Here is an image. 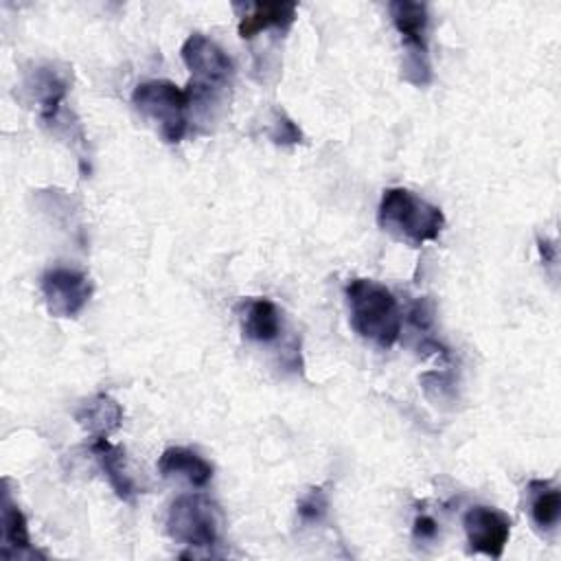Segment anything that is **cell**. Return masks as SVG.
I'll list each match as a JSON object with an SVG mask.
<instances>
[{
  "mask_svg": "<svg viewBox=\"0 0 561 561\" xmlns=\"http://www.w3.org/2000/svg\"><path fill=\"white\" fill-rule=\"evenodd\" d=\"M241 331L252 342H272L280 333V311L270 298H245L239 302Z\"/></svg>",
  "mask_w": 561,
  "mask_h": 561,
  "instance_id": "obj_12",
  "label": "cell"
},
{
  "mask_svg": "<svg viewBox=\"0 0 561 561\" xmlns=\"http://www.w3.org/2000/svg\"><path fill=\"white\" fill-rule=\"evenodd\" d=\"M90 451L92 456L96 458L103 476L107 478L112 491L123 500V502H134L136 497V484L127 471V465H125V451L110 443L107 436H99V438H92L90 443Z\"/></svg>",
  "mask_w": 561,
  "mask_h": 561,
  "instance_id": "obj_11",
  "label": "cell"
},
{
  "mask_svg": "<svg viewBox=\"0 0 561 561\" xmlns=\"http://www.w3.org/2000/svg\"><path fill=\"white\" fill-rule=\"evenodd\" d=\"M388 11L403 44L401 75L412 85L423 88L432 81V64L427 50V4L412 0H394L388 4Z\"/></svg>",
  "mask_w": 561,
  "mask_h": 561,
  "instance_id": "obj_3",
  "label": "cell"
},
{
  "mask_svg": "<svg viewBox=\"0 0 561 561\" xmlns=\"http://www.w3.org/2000/svg\"><path fill=\"white\" fill-rule=\"evenodd\" d=\"M351 327L364 340L390 348L401 335V309L394 294L377 280L353 278L346 285Z\"/></svg>",
  "mask_w": 561,
  "mask_h": 561,
  "instance_id": "obj_1",
  "label": "cell"
},
{
  "mask_svg": "<svg viewBox=\"0 0 561 561\" xmlns=\"http://www.w3.org/2000/svg\"><path fill=\"white\" fill-rule=\"evenodd\" d=\"M22 554H35L28 537V526L24 513L13 504L9 491L2 493V557L15 559Z\"/></svg>",
  "mask_w": 561,
  "mask_h": 561,
  "instance_id": "obj_15",
  "label": "cell"
},
{
  "mask_svg": "<svg viewBox=\"0 0 561 561\" xmlns=\"http://www.w3.org/2000/svg\"><path fill=\"white\" fill-rule=\"evenodd\" d=\"M377 221L386 232L412 248L436 241L445 228V215L438 206L401 186L383 191Z\"/></svg>",
  "mask_w": 561,
  "mask_h": 561,
  "instance_id": "obj_2",
  "label": "cell"
},
{
  "mask_svg": "<svg viewBox=\"0 0 561 561\" xmlns=\"http://www.w3.org/2000/svg\"><path fill=\"white\" fill-rule=\"evenodd\" d=\"M462 526L473 552L493 559L502 557L511 537V519L502 511L482 504L471 506L462 517Z\"/></svg>",
  "mask_w": 561,
  "mask_h": 561,
  "instance_id": "obj_8",
  "label": "cell"
},
{
  "mask_svg": "<svg viewBox=\"0 0 561 561\" xmlns=\"http://www.w3.org/2000/svg\"><path fill=\"white\" fill-rule=\"evenodd\" d=\"M412 533H414V537H416V539H421V541H430V539H434V537H436L438 526H436V522H434L432 517H427V515H419V517L414 519V528H412Z\"/></svg>",
  "mask_w": 561,
  "mask_h": 561,
  "instance_id": "obj_19",
  "label": "cell"
},
{
  "mask_svg": "<svg viewBox=\"0 0 561 561\" xmlns=\"http://www.w3.org/2000/svg\"><path fill=\"white\" fill-rule=\"evenodd\" d=\"M184 66L191 70L186 85L191 103L208 101L217 90L226 88L232 77V61L221 46L202 33H191L180 48Z\"/></svg>",
  "mask_w": 561,
  "mask_h": 561,
  "instance_id": "obj_5",
  "label": "cell"
},
{
  "mask_svg": "<svg viewBox=\"0 0 561 561\" xmlns=\"http://www.w3.org/2000/svg\"><path fill=\"white\" fill-rule=\"evenodd\" d=\"M167 535L191 548H213L219 539V511L202 493L180 495L167 513Z\"/></svg>",
  "mask_w": 561,
  "mask_h": 561,
  "instance_id": "obj_6",
  "label": "cell"
},
{
  "mask_svg": "<svg viewBox=\"0 0 561 561\" xmlns=\"http://www.w3.org/2000/svg\"><path fill=\"white\" fill-rule=\"evenodd\" d=\"M42 296L53 318H75L92 296L90 278L72 267H53L42 276Z\"/></svg>",
  "mask_w": 561,
  "mask_h": 561,
  "instance_id": "obj_7",
  "label": "cell"
},
{
  "mask_svg": "<svg viewBox=\"0 0 561 561\" xmlns=\"http://www.w3.org/2000/svg\"><path fill=\"white\" fill-rule=\"evenodd\" d=\"M68 72L57 70L55 66H37L28 72L24 81V90L39 107V118L46 125L59 123V116L64 112V101L68 94Z\"/></svg>",
  "mask_w": 561,
  "mask_h": 561,
  "instance_id": "obj_9",
  "label": "cell"
},
{
  "mask_svg": "<svg viewBox=\"0 0 561 561\" xmlns=\"http://www.w3.org/2000/svg\"><path fill=\"white\" fill-rule=\"evenodd\" d=\"M75 419L92 438L110 436L114 430L121 427L123 408L110 394L99 392V394L81 401V405L75 412Z\"/></svg>",
  "mask_w": 561,
  "mask_h": 561,
  "instance_id": "obj_13",
  "label": "cell"
},
{
  "mask_svg": "<svg viewBox=\"0 0 561 561\" xmlns=\"http://www.w3.org/2000/svg\"><path fill=\"white\" fill-rule=\"evenodd\" d=\"M131 103L142 116L158 123L160 136L167 142H180L184 138L188 129L186 112L193 105L186 88L167 79L142 81L134 88Z\"/></svg>",
  "mask_w": 561,
  "mask_h": 561,
  "instance_id": "obj_4",
  "label": "cell"
},
{
  "mask_svg": "<svg viewBox=\"0 0 561 561\" xmlns=\"http://www.w3.org/2000/svg\"><path fill=\"white\" fill-rule=\"evenodd\" d=\"M530 495V517L537 528L552 530L559 524L561 515V493L548 480H530L528 482Z\"/></svg>",
  "mask_w": 561,
  "mask_h": 561,
  "instance_id": "obj_16",
  "label": "cell"
},
{
  "mask_svg": "<svg viewBox=\"0 0 561 561\" xmlns=\"http://www.w3.org/2000/svg\"><path fill=\"white\" fill-rule=\"evenodd\" d=\"M270 140L276 145H296L302 140V131L289 116L276 114V118L270 127Z\"/></svg>",
  "mask_w": 561,
  "mask_h": 561,
  "instance_id": "obj_18",
  "label": "cell"
},
{
  "mask_svg": "<svg viewBox=\"0 0 561 561\" xmlns=\"http://www.w3.org/2000/svg\"><path fill=\"white\" fill-rule=\"evenodd\" d=\"M158 471L164 478H182L193 486H206L213 478L210 462L186 447L164 449L158 458Z\"/></svg>",
  "mask_w": 561,
  "mask_h": 561,
  "instance_id": "obj_14",
  "label": "cell"
},
{
  "mask_svg": "<svg viewBox=\"0 0 561 561\" xmlns=\"http://www.w3.org/2000/svg\"><path fill=\"white\" fill-rule=\"evenodd\" d=\"M296 2H252L239 18V35L252 39L267 28L287 31L296 20Z\"/></svg>",
  "mask_w": 561,
  "mask_h": 561,
  "instance_id": "obj_10",
  "label": "cell"
},
{
  "mask_svg": "<svg viewBox=\"0 0 561 561\" xmlns=\"http://www.w3.org/2000/svg\"><path fill=\"white\" fill-rule=\"evenodd\" d=\"M539 252H541V259H543L546 263H550V261H552V254H554V245H552L550 241H541V239H539Z\"/></svg>",
  "mask_w": 561,
  "mask_h": 561,
  "instance_id": "obj_20",
  "label": "cell"
},
{
  "mask_svg": "<svg viewBox=\"0 0 561 561\" xmlns=\"http://www.w3.org/2000/svg\"><path fill=\"white\" fill-rule=\"evenodd\" d=\"M329 511V500L322 486L309 489L298 502V519L302 524H320Z\"/></svg>",
  "mask_w": 561,
  "mask_h": 561,
  "instance_id": "obj_17",
  "label": "cell"
}]
</instances>
